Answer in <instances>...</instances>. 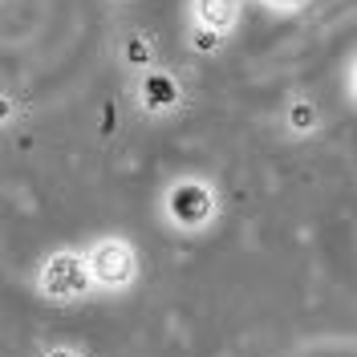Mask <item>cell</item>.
<instances>
[{
    "label": "cell",
    "mask_w": 357,
    "mask_h": 357,
    "mask_svg": "<svg viewBox=\"0 0 357 357\" xmlns=\"http://www.w3.org/2000/svg\"><path fill=\"white\" fill-rule=\"evenodd\" d=\"M256 8H264L268 17H276V21H296V17H305L312 8V0H252Z\"/></svg>",
    "instance_id": "8"
},
{
    "label": "cell",
    "mask_w": 357,
    "mask_h": 357,
    "mask_svg": "<svg viewBox=\"0 0 357 357\" xmlns=\"http://www.w3.org/2000/svg\"><path fill=\"white\" fill-rule=\"evenodd\" d=\"M33 292L57 309H73V305H86L89 296H98L86 264V248H53L33 272Z\"/></svg>",
    "instance_id": "2"
},
{
    "label": "cell",
    "mask_w": 357,
    "mask_h": 357,
    "mask_svg": "<svg viewBox=\"0 0 357 357\" xmlns=\"http://www.w3.org/2000/svg\"><path fill=\"white\" fill-rule=\"evenodd\" d=\"M244 4L248 0H183V17H187V49H195L203 57L223 53V45L231 41L244 24Z\"/></svg>",
    "instance_id": "4"
},
{
    "label": "cell",
    "mask_w": 357,
    "mask_h": 357,
    "mask_svg": "<svg viewBox=\"0 0 357 357\" xmlns=\"http://www.w3.org/2000/svg\"><path fill=\"white\" fill-rule=\"evenodd\" d=\"M321 126H325L321 106H317V98H309V93H292L289 102L280 106V130L292 142H305L312 134H321Z\"/></svg>",
    "instance_id": "6"
},
{
    "label": "cell",
    "mask_w": 357,
    "mask_h": 357,
    "mask_svg": "<svg viewBox=\"0 0 357 357\" xmlns=\"http://www.w3.org/2000/svg\"><path fill=\"white\" fill-rule=\"evenodd\" d=\"M341 86H345V102L357 110V49L349 53V61L341 69Z\"/></svg>",
    "instance_id": "9"
},
{
    "label": "cell",
    "mask_w": 357,
    "mask_h": 357,
    "mask_svg": "<svg viewBox=\"0 0 357 357\" xmlns=\"http://www.w3.org/2000/svg\"><path fill=\"white\" fill-rule=\"evenodd\" d=\"M45 357H82V354H77V349H66V345H61V349H49Z\"/></svg>",
    "instance_id": "10"
},
{
    "label": "cell",
    "mask_w": 357,
    "mask_h": 357,
    "mask_svg": "<svg viewBox=\"0 0 357 357\" xmlns=\"http://www.w3.org/2000/svg\"><path fill=\"white\" fill-rule=\"evenodd\" d=\"M86 264L93 276L98 296H126L142 280V256L138 244L122 231H102L86 244Z\"/></svg>",
    "instance_id": "3"
},
{
    "label": "cell",
    "mask_w": 357,
    "mask_h": 357,
    "mask_svg": "<svg viewBox=\"0 0 357 357\" xmlns=\"http://www.w3.org/2000/svg\"><path fill=\"white\" fill-rule=\"evenodd\" d=\"M158 223L178 236V240H199L207 236L223 215V191L215 178L207 175H171L158 191Z\"/></svg>",
    "instance_id": "1"
},
{
    "label": "cell",
    "mask_w": 357,
    "mask_h": 357,
    "mask_svg": "<svg viewBox=\"0 0 357 357\" xmlns=\"http://www.w3.org/2000/svg\"><path fill=\"white\" fill-rule=\"evenodd\" d=\"M118 57H122V66L126 73H146V69L158 66V53H155V37L151 33H122V41H118Z\"/></svg>",
    "instance_id": "7"
},
{
    "label": "cell",
    "mask_w": 357,
    "mask_h": 357,
    "mask_svg": "<svg viewBox=\"0 0 357 357\" xmlns=\"http://www.w3.org/2000/svg\"><path fill=\"white\" fill-rule=\"evenodd\" d=\"M114 4H130V0H114Z\"/></svg>",
    "instance_id": "11"
},
{
    "label": "cell",
    "mask_w": 357,
    "mask_h": 357,
    "mask_svg": "<svg viewBox=\"0 0 357 357\" xmlns=\"http://www.w3.org/2000/svg\"><path fill=\"white\" fill-rule=\"evenodd\" d=\"M134 106L138 114H146V118H171V114L183 110V86H178V77L171 69H146V73H138L134 77Z\"/></svg>",
    "instance_id": "5"
}]
</instances>
